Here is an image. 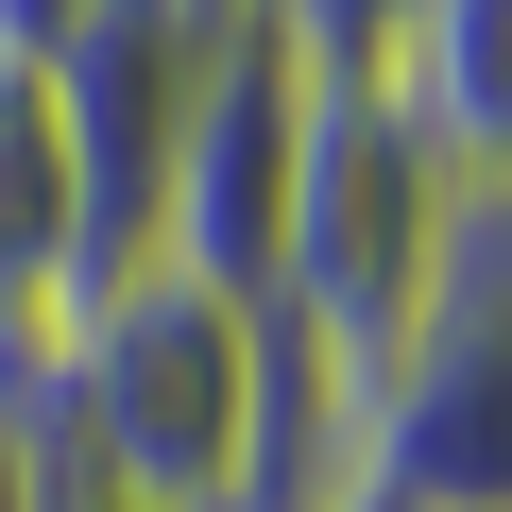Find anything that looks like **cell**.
I'll return each instance as SVG.
<instances>
[{"mask_svg":"<svg viewBox=\"0 0 512 512\" xmlns=\"http://www.w3.org/2000/svg\"><path fill=\"white\" fill-rule=\"evenodd\" d=\"M256 342H274V308L171 274V256H120V274H86L52 308L35 444L86 461L137 512H222L239 461H256Z\"/></svg>","mask_w":512,"mask_h":512,"instance_id":"obj_1","label":"cell"},{"mask_svg":"<svg viewBox=\"0 0 512 512\" xmlns=\"http://www.w3.org/2000/svg\"><path fill=\"white\" fill-rule=\"evenodd\" d=\"M478 188L393 120V86H308V137H291V239H274V308L342 359L393 376L410 308L444 291V256H461Z\"/></svg>","mask_w":512,"mask_h":512,"instance_id":"obj_2","label":"cell"},{"mask_svg":"<svg viewBox=\"0 0 512 512\" xmlns=\"http://www.w3.org/2000/svg\"><path fill=\"white\" fill-rule=\"evenodd\" d=\"M376 495L393 512H512V222L478 205L444 291L376 376Z\"/></svg>","mask_w":512,"mask_h":512,"instance_id":"obj_3","label":"cell"},{"mask_svg":"<svg viewBox=\"0 0 512 512\" xmlns=\"http://www.w3.org/2000/svg\"><path fill=\"white\" fill-rule=\"evenodd\" d=\"M222 0H86V18L35 52L52 103H69V171H86V274H120V256L154 239V188H171V137L222 69Z\"/></svg>","mask_w":512,"mask_h":512,"instance_id":"obj_4","label":"cell"},{"mask_svg":"<svg viewBox=\"0 0 512 512\" xmlns=\"http://www.w3.org/2000/svg\"><path fill=\"white\" fill-rule=\"evenodd\" d=\"M291 137H308V86L256 52V35H222V69H205L188 137H171V188H154V239H137V256H171V274H205V291H239V308H274Z\"/></svg>","mask_w":512,"mask_h":512,"instance_id":"obj_5","label":"cell"},{"mask_svg":"<svg viewBox=\"0 0 512 512\" xmlns=\"http://www.w3.org/2000/svg\"><path fill=\"white\" fill-rule=\"evenodd\" d=\"M86 291V171H69V103L35 52H0V410H35L52 308Z\"/></svg>","mask_w":512,"mask_h":512,"instance_id":"obj_6","label":"cell"},{"mask_svg":"<svg viewBox=\"0 0 512 512\" xmlns=\"http://www.w3.org/2000/svg\"><path fill=\"white\" fill-rule=\"evenodd\" d=\"M376 86H393V120H410L478 205L512 188V0H427V18L393 35Z\"/></svg>","mask_w":512,"mask_h":512,"instance_id":"obj_7","label":"cell"},{"mask_svg":"<svg viewBox=\"0 0 512 512\" xmlns=\"http://www.w3.org/2000/svg\"><path fill=\"white\" fill-rule=\"evenodd\" d=\"M410 18H427V0H239V35L274 52L291 86H376Z\"/></svg>","mask_w":512,"mask_h":512,"instance_id":"obj_8","label":"cell"},{"mask_svg":"<svg viewBox=\"0 0 512 512\" xmlns=\"http://www.w3.org/2000/svg\"><path fill=\"white\" fill-rule=\"evenodd\" d=\"M35 512H137V495H103L86 461H52V444H35Z\"/></svg>","mask_w":512,"mask_h":512,"instance_id":"obj_9","label":"cell"},{"mask_svg":"<svg viewBox=\"0 0 512 512\" xmlns=\"http://www.w3.org/2000/svg\"><path fill=\"white\" fill-rule=\"evenodd\" d=\"M69 18H86V0H0V52H52Z\"/></svg>","mask_w":512,"mask_h":512,"instance_id":"obj_10","label":"cell"},{"mask_svg":"<svg viewBox=\"0 0 512 512\" xmlns=\"http://www.w3.org/2000/svg\"><path fill=\"white\" fill-rule=\"evenodd\" d=\"M0 512H35V410H0Z\"/></svg>","mask_w":512,"mask_h":512,"instance_id":"obj_11","label":"cell"},{"mask_svg":"<svg viewBox=\"0 0 512 512\" xmlns=\"http://www.w3.org/2000/svg\"><path fill=\"white\" fill-rule=\"evenodd\" d=\"M495 222H512V188H495Z\"/></svg>","mask_w":512,"mask_h":512,"instance_id":"obj_12","label":"cell"}]
</instances>
